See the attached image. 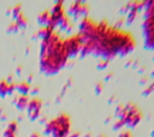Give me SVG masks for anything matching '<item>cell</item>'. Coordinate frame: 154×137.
<instances>
[{"mask_svg":"<svg viewBox=\"0 0 154 137\" xmlns=\"http://www.w3.org/2000/svg\"><path fill=\"white\" fill-rule=\"evenodd\" d=\"M116 115L118 117V119H123L125 115V106L124 105H118L116 108Z\"/></svg>","mask_w":154,"mask_h":137,"instance_id":"obj_15","label":"cell"},{"mask_svg":"<svg viewBox=\"0 0 154 137\" xmlns=\"http://www.w3.org/2000/svg\"><path fill=\"white\" fill-rule=\"evenodd\" d=\"M58 25L60 26V29H63V30H65V31H70V30H71V26H72V24H71V22H70V18H69L67 16H64V17L60 19V22H59Z\"/></svg>","mask_w":154,"mask_h":137,"instance_id":"obj_12","label":"cell"},{"mask_svg":"<svg viewBox=\"0 0 154 137\" xmlns=\"http://www.w3.org/2000/svg\"><path fill=\"white\" fill-rule=\"evenodd\" d=\"M71 120L65 113L59 114L54 119H51L45 125V133L52 135L53 137H69Z\"/></svg>","mask_w":154,"mask_h":137,"instance_id":"obj_2","label":"cell"},{"mask_svg":"<svg viewBox=\"0 0 154 137\" xmlns=\"http://www.w3.org/2000/svg\"><path fill=\"white\" fill-rule=\"evenodd\" d=\"M28 108V115L31 120H36L40 117V112L42 108V101L37 97H34L31 100H29V103L26 106Z\"/></svg>","mask_w":154,"mask_h":137,"instance_id":"obj_7","label":"cell"},{"mask_svg":"<svg viewBox=\"0 0 154 137\" xmlns=\"http://www.w3.org/2000/svg\"><path fill=\"white\" fill-rule=\"evenodd\" d=\"M13 90H14V84L8 83L5 79L0 81V96H5L7 94H11Z\"/></svg>","mask_w":154,"mask_h":137,"instance_id":"obj_9","label":"cell"},{"mask_svg":"<svg viewBox=\"0 0 154 137\" xmlns=\"http://www.w3.org/2000/svg\"><path fill=\"white\" fill-rule=\"evenodd\" d=\"M20 13H22V12H20V6H19V5H17L16 7H13V8H12V14H13V17H14V18H17Z\"/></svg>","mask_w":154,"mask_h":137,"instance_id":"obj_19","label":"cell"},{"mask_svg":"<svg viewBox=\"0 0 154 137\" xmlns=\"http://www.w3.org/2000/svg\"><path fill=\"white\" fill-rule=\"evenodd\" d=\"M70 137H79V132H73V135H70Z\"/></svg>","mask_w":154,"mask_h":137,"instance_id":"obj_24","label":"cell"},{"mask_svg":"<svg viewBox=\"0 0 154 137\" xmlns=\"http://www.w3.org/2000/svg\"><path fill=\"white\" fill-rule=\"evenodd\" d=\"M118 137H132V133H131L130 130H124V131H122V132L119 133Z\"/></svg>","mask_w":154,"mask_h":137,"instance_id":"obj_20","label":"cell"},{"mask_svg":"<svg viewBox=\"0 0 154 137\" xmlns=\"http://www.w3.org/2000/svg\"><path fill=\"white\" fill-rule=\"evenodd\" d=\"M89 11V6L85 2L82 1H73L69 6V13L73 18H79V17H87V13Z\"/></svg>","mask_w":154,"mask_h":137,"instance_id":"obj_6","label":"cell"},{"mask_svg":"<svg viewBox=\"0 0 154 137\" xmlns=\"http://www.w3.org/2000/svg\"><path fill=\"white\" fill-rule=\"evenodd\" d=\"M18 28H19V26H18V24H17L16 22H12V23L8 25L7 31H8V32H14V31H17V30H18Z\"/></svg>","mask_w":154,"mask_h":137,"instance_id":"obj_18","label":"cell"},{"mask_svg":"<svg viewBox=\"0 0 154 137\" xmlns=\"http://www.w3.org/2000/svg\"><path fill=\"white\" fill-rule=\"evenodd\" d=\"M14 88L19 91V94H28L29 90H30V85H29V83H26V82H20V83H18V84H16Z\"/></svg>","mask_w":154,"mask_h":137,"instance_id":"obj_13","label":"cell"},{"mask_svg":"<svg viewBox=\"0 0 154 137\" xmlns=\"http://www.w3.org/2000/svg\"><path fill=\"white\" fill-rule=\"evenodd\" d=\"M152 137H154V130L152 131Z\"/></svg>","mask_w":154,"mask_h":137,"instance_id":"obj_25","label":"cell"},{"mask_svg":"<svg viewBox=\"0 0 154 137\" xmlns=\"http://www.w3.org/2000/svg\"><path fill=\"white\" fill-rule=\"evenodd\" d=\"M16 132H17V123L11 121L4 132V137H16Z\"/></svg>","mask_w":154,"mask_h":137,"instance_id":"obj_11","label":"cell"},{"mask_svg":"<svg viewBox=\"0 0 154 137\" xmlns=\"http://www.w3.org/2000/svg\"><path fill=\"white\" fill-rule=\"evenodd\" d=\"M143 31H144L146 47L154 49V1L148 2L146 19L143 24Z\"/></svg>","mask_w":154,"mask_h":137,"instance_id":"obj_3","label":"cell"},{"mask_svg":"<svg viewBox=\"0 0 154 137\" xmlns=\"http://www.w3.org/2000/svg\"><path fill=\"white\" fill-rule=\"evenodd\" d=\"M67 58L69 55L64 46V38H61L54 31L47 37L42 38L40 56L41 71L47 75H54L66 64Z\"/></svg>","mask_w":154,"mask_h":137,"instance_id":"obj_1","label":"cell"},{"mask_svg":"<svg viewBox=\"0 0 154 137\" xmlns=\"http://www.w3.org/2000/svg\"><path fill=\"white\" fill-rule=\"evenodd\" d=\"M49 20H51V12L49 11H42L37 16V22L41 26H47L49 24Z\"/></svg>","mask_w":154,"mask_h":137,"instance_id":"obj_10","label":"cell"},{"mask_svg":"<svg viewBox=\"0 0 154 137\" xmlns=\"http://www.w3.org/2000/svg\"><path fill=\"white\" fill-rule=\"evenodd\" d=\"M152 93H154V82H152V83L143 90V95L147 96V95H149V94H152Z\"/></svg>","mask_w":154,"mask_h":137,"instance_id":"obj_16","label":"cell"},{"mask_svg":"<svg viewBox=\"0 0 154 137\" xmlns=\"http://www.w3.org/2000/svg\"><path fill=\"white\" fill-rule=\"evenodd\" d=\"M153 75H154V71H153Z\"/></svg>","mask_w":154,"mask_h":137,"instance_id":"obj_27","label":"cell"},{"mask_svg":"<svg viewBox=\"0 0 154 137\" xmlns=\"http://www.w3.org/2000/svg\"><path fill=\"white\" fill-rule=\"evenodd\" d=\"M30 137H41V135H40V133H37V132H32Z\"/></svg>","mask_w":154,"mask_h":137,"instance_id":"obj_23","label":"cell"},{"mask_svg":"<svg viewBox=\"0 0 154 137\" xmlns=\"http://www.w3.org/2000/svg\"><path fill=\"white\" fill-rule=\"evenodd\" d=\"M95 91H96V94H99V93L102 91V83H97V84H96V87H95Z\"/></svg>","mask_w":154,"mask_h":137,"instance_id":"obj_22","label":"cell"},{"mask_svg":"<svg viewBox=\"0 0 154 137\" xmlns=\"http://www.w3.org/2000/svg\"><path fill=\"white\" fill-rule=\"evenodd\" d=\"M108 65V60L106 59H101V61L97 64V68H105Z\"/></svg>","mask_w":154,"mask_h":137,"instance_id":"obj_21","label":"cell"},{"mask_svg":"<svg viewBox=\"0 0 154 137\" xmlns=\"http://www.w3.org/2000/svg\"><path fill=\"white\" fill-rule=\"evenodd\" d=\"M13 102L19 111H23L24 108H26V106L29 103V96H28V94H19L18 96H16Z\"/></svg>","mask_w":154,"mask_h":137,"instance_id":"obj_8","label":"cell"},{"mask_svg":"<svg viewBox=\"0 0 154 137\" xmlns=\"http://www.w3.org/2000/svg\"><path fill=\"white\" fill-rule=\"evenodd\" d=\"M14 22L18 24V26L19 28H23V26H25L26 25V23H28V20H26V17L23 14V13H20L16 19H14Z\"/></svg>","mask_w":154,"mask_h":137,"instance_id":"obj_14","label":"cell"},{"mask_svg":"<svg viewBox=\"0 0 154 137\" xmlns=\"http://www.w3.org/2000/svg\"><path fill=\"white\" fill-rule=\"evenodd\" d=\"M99 137H105V136H99Z\"/></svg>","mask_w":154,"mask_h":137,"instance_id":"obj_26","label":"cell"},{"mask_svg":"<svg viewBox=\"0 0 154 137\" xmlns=\"http://www.w3.org/2000/svg\"><path fill=\"white\" fill-rule=\"evenodd\" d=\"M124 125H125V123H124L123 119H117V121H116L114 125H113V130H119V129H122Z\"/></svg>","mask_w":154,"mask_h":137,"instance_id":"obj_17","label":"cell"},{"mask_svg":"<svg viewBox=\"0 0 154 137\" xmlns=\"http://www.w3.org/2000/svg\"><path fill=\"white\" fill-rule=\"evenodd\" d=\"M64 46L66 48L69 56H75L77 53H79L81 48H82V40H81L79 34L69 36L67 38H64Z\"/></svg>","mask_w":154,"mask_h":137,"instance_id":"obj_5","label":"cell"},{"mask_svg":"<svg viewBox=\"0 0 154 137\" xmlns=\"http://www.w3.org/2000/svg\"><path fill=\"white\" fill-rule=\"evenodd\" d=\"M142 119V112L138 109V107L134 103H129L125 106V115L123 118L125 125L134 127L136 126Z\"/></svg>","mask_w":154,"mask_h":137,"instance_id":"obj_4","label":"cell"}]
</instances>
